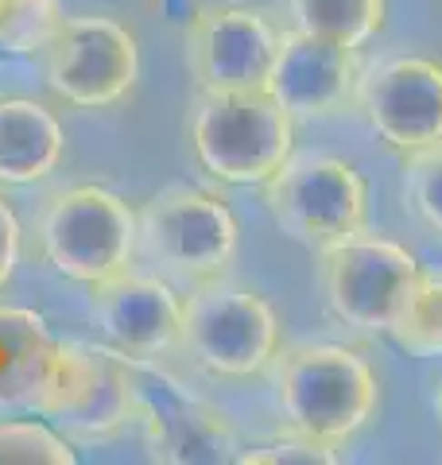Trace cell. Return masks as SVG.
Returning a JSON list of instances; mask_svg holds the SVG:
<instances>
[{
  "label": "cell",
  "instance_id": "1",
  "mask_svg": "<svg viewBox=\"0 0 442 465\" xmlns=\"http://www.w3.org/2000/svg\"><path fill=\"white\" fill-rule=\"evenodd\" d=\"M272 388L287 430L334 450L357 439L380 403V384L368 361L326 341L279 349Z\"/></svg>",
  "mask_w": 442,
  "mask_h": 465
},
{
  "label": "cell",
  "instance_id": "2",
  "mask_svg": "<svg viewBox=\"0 0 442 465\" xmlns=\"http://www.w3.org/2000/svg\"><path fill=\"white\" fill-rule=\"evenodd\" d=\"M190 152L217 183H268L295 152V116L268 90L198 94L190 113Z\"/></svg>",
  "mask_w": 442,
  "mask_h": 465
},
{
  "label": "cell",
  "instance_id": "3",
  "mask_svg": "<svg viewBox=\"0 0 442 465\" xmlns=\"http://www.w3.org/2000/svg\"><path fill=\"white\" fill-rule=\"evenodd\" d=\"M179 349L214 376L253 381L279 357V318L253 287L229 283L221 275L214 283L190 287L183 299Z\"/></svg>",
  "mask_w": 442,
  "mask_h": 465
},
{
  "label": "cell",
  "instance_id": "4",
  "mask_svg": "<svg viewBox=\"0 0 442 465\" xmlns=\"http://www.w3.org/2000/svg\"><path fill=\"white\" fill-rule=\"evenodd\" d=\"M39 244L58 275L97 287L132 268L140 252V217L109 186H70L43 210Z\"/></svg>",
  "mask_w": 442,
  "mask_h": 465
},
{
  "label": "cell",
  "instance_id": "5",
  "mask_svg": "<svg viewBox=\"0 0 442 465\" xmlns=\"http://www.w3.org/2000/svg\"><path fill=\"white\" fill-rule=\"evenodd\" d=\"M419 275V260L404 244L368 229L318 252L322 299L337 322L357 333H392L416 295Z\"/></svg>",
  "mask_w": 442,
  "mask_h": 465
},
{
  "label": "cell",
  "instance_id": "6",
  "mask_svg": "<svg viewBox=\"0 0 442 465\" xmlns=\"http://www.w3.org/2000/svg\"><path fill=\"white\" fill-rule=\"evenodd\" d=\"M264 206L287 237L322 252L365 229L368 186L346 159L326 152H291L287 163L264 183Z\"/></svg>",
  "mask_w": 442,
  "mask_h": 465
},
{
  "label": "cell",
  "instance_id": "7",
  "mask_svg": "<svg viewBox=\"0 0 442 465\" xmlns=\"http://www.w3.org/2000/svg\"><path fill=\"white\" fill-rule=\"evenodd\" d=\"M140 217V252L186 287L214 283L237 256L241 225L226 198L198 186H171L156 194Z\"/></svg>",
  "mask_w": 442,
  "mask_h": 465
},
{
  "label": "cell",
  "instance_id": "8",
  "mask_svg": "<svg viewBox=\"0 0 442 465\" xmlns=\"http://www.w3.org/2000/svg\"><path fill=\"white\" fill-rule=\"evenodd\" d=\"M43 58L47 85L78 109H109L140 78L136 35L109 16H66Z\"/></svg>",
  "mask_w": 442,
  "mask_h": 465
},
{
  "label": "cell",
  "instance_id": "9",
  "mask_svg": "<svg viewBox=\"0 0 442 465\" xmlns=\"http://www.w3.org/2000/svg\"><path fill=\"white\" fill-rule=\"evenodd\" d=\"M279 32L248 5H206L186 27V63L198 94L268 90Z\"/></svg>",
  "mask_w": 442,
  "mask_h": 465
},
{
  "label": "cell",
  "instance_id": "10",
  "mask_svg": "<svg viewBox=\"0 0 442 465\" xmlns=\"http://www.w3.org/2000/svg\"><path fill=\"white\" fill-rule=\"evenodd\" d=\"M357 109L396 155L442 143V66L431 58H388L361 74Z\"/></svg>",
  "mask_w": 442,
  "mask_h": 465
},
{
  "label": "cell",
  "instance_id": "11",
  "mask_svg": "<svg viewBox=\"0 0 442 465\" xmlns=\"http://www.w3.org/2000/svg\"><path fill=\"white\" fill-rule=\"evenodd\" d=\"M357 85H361L357 47L295 32V27L279 35L268 94L295 121H326V116L346 113L349 105H357Z\"/></svg>",
  "mask_w": 442,
  "mask_h": 465
},
{
  "label": "cell",
  "instance_id": "12",
  "mask_svg": "<svg viewBox=\"0 0 442 465\" xmlns=\"http://www.w3.org/2000/svg\"><path fill=\"white\" fill-rule=\"evenodd\" d=\"M90 291L101 338L113 345V353L128 361H156L159 353L179 345L183 299L175 295L167 280L128 268Z\"/></svg>",
  "mask_w": 442,
  "mask_h": 465
},
{
  "label": "cell",
  "instance_id": "13",
  "mask_svg": "<svg viewBox=\"0 0 442 465\" xmlns=\"http://www.w3.org/2000/svg\"><path fill=\"white\" fill-rule=\"evenodd\" d=\"M140 411H144L140 388L132 381L121 353L109 357V353H94V349H78L66 396L51 419L85 434V439H105V434L128 427Z\"/></svg>",
  "mask_w": 442,
  "mask_h": 465
},
{
  "label": "cell",
  "instance_id": "14",
  "mask_svg": "<svg viewBox=\"0 0 442 465\" xmlns=\"http://www.w3.org/2000/svg\"><path fill=\"white\" fill-rule=\"evenodd\" d=\"M63 124L47 105L32 97H0V183H43L63 163Z\"/></svg>",
  "mask_w": 442,
  "mask_h": 465
},
{
  "label": "cell",
  "instance_id": "15",
  "mask_svg": "<svg viewBox=\"0 0 442 465\" xmlns=\"http://www.w3.org/2000/svg\"><path fill=\"white\" fill-rule=\"evenodd\" d=\"M159 450H164L167 461H229V458H237L233 454L237 442H233V430L226 427V419L195 400H183V396H175L171 407L164 411Z\"/></svg>",
  "mask_w": 442,
  "mask_h": 465
},
{
  "label": "cell",
  "instance_id": "16",
  "mask_svg": "<svg viewBox=\"0 0 442 465\" xmlns=\"http://www.w3.org/2000/svg\"><path fill=\"white\" fill-rule=\"evenodd\" d=\"M291 27L346 47H365L388 20V0H287Z\"/></svg>",
  "mask_w": 442,
  "mask_h": 465
},
{
  "label": "cell",
  "instance_id": "17",
  "mask_svg": "<svg viewBox=\"0 0 442 465\" xmlns=\"http://www.w3.org/2000/svg\"><path fill=\"white\" fill-rule=\"evenodd\" d=\"M63 20L66 12L58 0H0V51L43 54Z\"/></svg>",
  "mask_w": 442,
  "mask_h": 465
},
{
  "label": "cell",
  "instance_id": "18",
  "mask_svg": "<svg viewBox=\"0 0 442 465\" xmlns=\"http://www.w3.org/2000/svg\"><path fill=\"white\" fill-rule=\"evenodd\" d=\"M388 338L411 357H442V272H423Z\"/></svg>",
  "mask_w": 442,
  "mask_h": 465
},
{
  "label": "cell",
  "instance_id": "19",
  "mask_svg": "<svg viewBox=\"0 0 442 465\" xmlns=\"http://www.w3.org/2000/svg\"><path fill=\"white\" fill-rule=\"evenodd\" d=\"M78 454L39 419H0V465H74Z\"/></svg>",
  "mask_w": 442,
  "mask_h": 465
},
{
  "label": "cell",
  "instance_id": "20",
  "mask_svg": "<svg viewBox=\"0 0 442 465\" xmlns=\"http://www.w3.org/2000/svg\"><path fill=\"white\" fill-rule=\"evenodd\" d=\"M404 191L419 222L442 237V143L404 155Z\"/></svg>",
  "mask_w": 442,
  "mask_h": 465
},
{
  "label": "cell",
  "instance_id": "21",
  "mask_svg": "<svg viewBox=\"0 0 442 465\" xmlns=\"http://www.w3.org/2000/svg\"><path fill=\"white\" fill-rule=\"evenodd\" d=\"M241 465H334L342 461L334 446H322L315 439H303V434L287 430L279 442L264 446V450H248V454H237Z\"/></svg>",
  "mask_w": 442,
  "mask_h": 465
},
{
  "label": "cell",
  "instance_id": "22",
  "mask_svg": "<svg viewBox=\"0 0 442 465\" xmlns=\"http://www.w3.org/2000/svg\"><path fill=\"white\" fill-rule=\"evenodd\" d=\"M43 341H51V330L35 311L0 307V349H5L8 357H16L24 349L43 345Z\"/></svg>",
  "mask_w": 442,
  "mask_h": 465
},
{
  "label": "cell",
  "instance_id": "23",
  "mask_svg": "<svg viewBox=\"0 0 442 465\" xmlns=\"http://www.w3.org/2000/svg\"><path fill=\"white\" fill-rule=\"evenodd\" d=\"M16 264H20V217L0 198V287L12 280Z\"/></svg>",
  "mask_w": 442,
  "mask_h": 465
},
{
  "label": "cell",
  "instance_id": "24",
  "mask_svg": "<svg viewBox=\"0 0 442 465\" xmlns=\"http://www.w3.org/2000/svg\"><path fill=\"white\" fill-rule=\"evenodd\" d=\"M431 403H435V415H438V427H442V376L435 381V396H431Z\"/></svg>",
  "mask_w": 442,
  "mask_h": 465
}]
</instances>
